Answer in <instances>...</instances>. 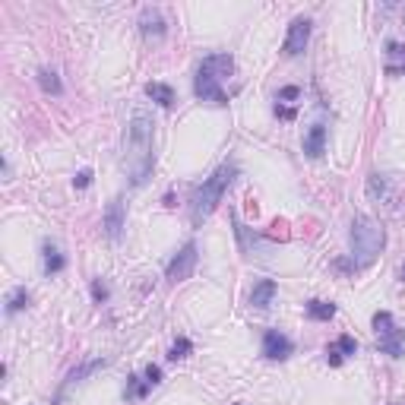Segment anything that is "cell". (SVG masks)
Returning a JSON list of instances; mask_svg holds the SVG:
<instances>
[{
    "label": "cell",
    "instance_id": "1",
    "mask_svg": "<svg viewBox=\"0 0 405 405\" xmlns=\"http://www.w3.org/2000/svg\"><path fill=\"white\" fill-rule=\"evenodd\" d=\"M152 121L142 111L133 114L130 121V133H127V156H124V168H127V178L133 187H142L152 174Z\"/></svg>",
    "mask_w": 405,
    "mask_h": 405
},
{
    "label": "cell",
    "instance_id": "2",
    "mask_svg": "<svg viewBox=\"0 0 405 405\" xmlns=\"http://www.w3.org/2000/svg\"><path fill=\"white\" fill-rule=\"evenodd\" d=\"M235 174H238L235 165H222L213 178L203 181V184L193 190V197H190V222L193 225H203V219L213 215V209L222 203V197H225L228 184L235 181Z\"/></svg>",
    "mask_w": 405,
    "mask_h": 405
},
{
    "label": "cell",
    "instance_id": "3",
    "mask_svg": "<svg viewBox=\"0 0 405 405\" xmlns=\"http://www.w3.org/2000/svg\"><path fill=\"white\" fill-rule=\"evenodd\" d=\"M383 241H386L383 228H380L374 219H367V215L355 219V225H352V256H355L358 266L374 263V256L380 254Z\"/></svg>",
    "mask_w": 405,
    "mask_h": 405
},
{
    "label": "cell",
    "instance_id": "4",
    "mask_svg": "<svg viewBox=\"0 0 405 405\" xmlns=\"http://www.w3.org/2000/svg\"><path fill=\"white\" fill-rule=\"evenodd\" d=\"M374 333H377L380 352H386V355H392V358L405 355V336H402V329L396 327V320H392L390 311L374 313Z\"/></svg>",
    "mask_w": 405,
    "mask_h": 405
},
{
    "label": "cell",
    "instance_id": "5",
    "mask_svg": "<svg viewBox=\"0 0 405 405\" xmlns=\"http://www.w3.org/2000/svg\"><path fill=\"white\" fill-rule=\"evenodd\" d=\"M193 270H197V244H193V241H187L184 247L178 250V254L171 256L168 270H165V279H168L171 285L187 282V279L193 276Z\"/></svg>",
    "mask_w": 405,
    "mask_h": 405
},
{
    "label": "cell",
    "instance_id": "6",
    "mask_svg": "<svg viewBox=\"0 0 405 405\" xmlns=\"http://www.w3.org/2000/svg\"><path fill=\"white\" fill-rule=\"evenodd\" d=\"M193 92H197V99L209 101V105H215V108L228 105V95H225V89L219 85V79H215L209 70H203V67H199L197 76H193Z\"/></svg>",
    "mask_w": 405,
    "mask_h": 405
},
{
    "label": "cell",
    "instance_id": "7",
    "mask_svg": "<svg viewBox=\"0 0 405 405\" xmlns=\"http://www.w3.org/2000/svg\"><path fill=\"white\" fill-rule=\"evenodd\" d=\"M307 42H311V19L298 16V19H292V26H288V35H285L282 51L288 57H295V54H301V51L307 48Z\"/></svg>",
    "mask_w": 405,
    "mask_h": 405
},
{
    "label": "cell",
    "instance_id": "8",
    "mask_svg": "<svg viewBox=\"0 0 405 405\" xmlns=\"http://www.w3.org/2000/svg\"><path fill=\"white\" fill-rule=\"evenodd\" d=\"M263 355L270 361H285V358L292 355V339L282 336L279 329H266L263 333Z\"/></svg>",
    "mask_w": 405,
    "mask_h": 405
},
{
    "label": "cell",
    "instance_id": "9",
    "mask_svg": "<svg viewBox=\"0 0 405 405\" xmlns=\"http://www.w3.org/2000/svg\"><path fill=\"white\" fill-rule=\"evenodd\" d=\"M298 99H301L298 85H285L282 92L276 95V114H282L285 121H292L295 111H298Z\"/></svg>",
    "mask_w": 405,
    "mask_h": 405
},
{
    "label": "cell",
    "instance_id": "10",
    "mask_svg": "<svg viewBox=\"0 0 405 405\" xmlns=\"http://www.w3.org/2000/svg\"><path fill=\"white\" fill-rule=\"evenodd\" d=\"M355 352H358V342L352 339V336H339V339H336L333 345H329V349H327V361L339 367V364L345 361V358H349V355H355Z\"/></svg>",
    "mask_w": 405,
    "mask_h": 405
},
{
    "label": "cell",
    "instance_id": "11",
    "mask_svg": "<svg viewBox=\"0 0 405 405\" xmlns=\"http://www.w3.org/2000/svg\"><path fill=\"white\" fill-rule=\"evenodd\" d=\"M203 70H209L215 79H225L235 73V57L231 54H209L206 60H203Z\"/></svg>",
    "mask_w": 405,
    "mask_h": 405
},
{
    "label": "cell",
    "instance_id": "12",
    "mask_svg": "<svg viewBox=\"0 0 405 405\" xmlns=\"http://www.w3.org/2000/svg\"><path fill=\"white\" fill-rule=\"evenodd\" d=\"M121 228H124V203L111 199V206L105 213V235L114 241V238H121Z\"/></svg>",
    "mask_w": 405,
    "mask_h": 405
},
{
    "label": "cell",
    "instance_id": "13",
    "mask_svg": "<svg viewBox=\"0 0 405 405\" xmlns=\"http://www.w3.org/2000/svg\"><path fill=\"white\" fill-rule=\"evenodd\" d=\"M323 146H327V127L323 124H313L311 133L304 136V152L311 158H317V156H323Z\"/></svg>",
    "mask_w": 405,
    "mask_h": 405
},
{
    "label": "cell",
    "instance_id": "14",
    "mask_svg": "<svg viewBox=\"0 0 405 405\" xmlns=\"http://www.w3.org/2000/svg\"><path fill=\"white\" fill-rule=\"evenodd\" d=\"M272 298H276V282H272V279H263V282L254 285V292H250V304L260 307V311L270 307Z\"/></svg>",
    "mask_w": 405,
    "mask_h": 405
},
{
    "label": "cell",
    "instance_id": "15",
    "mask_svg": "<svg viewBox=\"0 0 405 405\" xmlns=\"http://www.w3.org/2000/svg\"><path fill=\"white\" fill-rule=\"evenodd\" d=\"M386 73H390V76L405 73V44L392 42L390 48H386Z\"/></svg>",
    "mask_w": 405,
    "mask_h": 405
},
{
    "label": "cell",
    "instance_id": "16",
    "mask_svg": "<svg viewBox=\"0 0 405 405\" xmlns=\"http://www.w3.org/2000/svg\"><path fill=\"white\" fill-rule=\"evenodd\" d=\"M146 95H149L152 101H158L162 108L174 105V89H171V85H165V83H149V85H146Z\"/></svg>",
    "mask_w": 405,
    "mask_h": 405
},
{
    "label": "cell",
    "instance_id": "17",
    "mask_svg": "<svg viewBox=\"0 0 405 405\" xmlns=\"http://www.w3.org/2000/svg\"><path fill=\"white\" fill-rule=\"evenodd\" d=\"M307 317H311V320H333L336 304H327V301H307Z\"/></svg>",
    "mask_w": 405,
    "mask_h": 405
},
{
    "label": "cell",
    "instance_id": "18",
    "mask_svg": "<svg viewBox=\"0 0 405 405\" xmlns=\"http://www.w3.org/2000/svg\"><path fill=\"white\" fill-rule=\"evenodd\" d=\"M67 266L64 254L54 247V244H44V272H60Z\"/></svg>",
    "mask_w": 405,
    "mask_h": 405
},
{
    "label": "cell",
    "instance_id": "19",
    "mask_svg": "<svg viewBox=\"0 0 405 405\" xmlns=\"http://www.w3.org/2000/svg\"><path fill=\"white\" fill-rule=\"evenodd\" d=\"M142 35H165L162 16H158L156 10H146V13H142Z\"/></svg>",
    "mask_w": 405,
    "mask_h": 405
},
{
    "label": "cell",
    "instance_id": "20",
    "mask_svg": "<svg viewBox=\"0 0 405 405\" xmlns=\"http://www.w3.org/2000/svg\"><path fill=\"white\" fill-rule=\"evenodd\" d=\"M38 83H42V89L44 92H51V95L64 92V85H60V79H57L54 70H38Z\"/></svg>",
    "mask_w": 405,
    "mask_h": 405
},
{
    "label": "cell",
    "instance_id": "21",
    "mask_svg": "<svg viewBox=\"0 0 405 405\" xmlns=\"http://www.w3.org/2000/svg\"><path fill=\"white\" fill-rule=\"evenodd\" d=\"M26 304H28V292H26V288H16V292L7 298V313L22 311V307H26Z\"/></svg>",
    "mask_w": 405,
    "mask_h": 405
},
{
    "label": "cell",
    "instance_id": "22",
    "mask_svg": "<svg viewBox=\"0 0 405 405\" xmlns=\"http://www.w3.org/2000/svg\"><path fill=\"white\" fill-rule=\"evenodd\" d=\"M187 352H190V342H187V339H178L174 345H171L168 358H171V361H178V358H187Z\"/></svg>",
    "mask_w": 405,
    "mask_h": 405
},
{
    "label": "cell",
    "instance_id": "23",
    "mask_svg": "<svg viewBox=\"0 0 405 405\" xmlns=\"http://www.w3.org/2000/svg\"><path fill=\"white\" fill-rule=\"evenodd\" d=\"M92 295H95V301H99V304L108 298V285L101 282V279H95V282H92Z\"/></svg>",
    "mask_w": 405,
    "mask_h": 405
},
{
    "label": "cell",
    "instance_id": "24",
    "mask_svg": "<svg viewBox=\"0 0 405 405\" xmlns=\"http://www.w3.org/2000/svg\"><path fill=\"white\" fill-rule=\"evenodd\" d=\"M146 383H149V386L162 383V370H158L156 364H149V367H146Z\"/></svg>",
    "mask_w": 405,
    "mask_h": 405
},
{
    "label": "cell",
    "instance_id": "25",
    "mask_svg": "<svg viewBox=\"0 0 405 405\" xmlns=\"http://www.w3.org/2000/svg\"><path fill=\"white\" fill-rule=\"evenodd\" d=\"M73 184H76V187H89V184H92V171H89V168L79 171L76 178H73Z\"/></svg>",
    "mask_w": 405,
    "mask_h": 405
}]
</instances>
